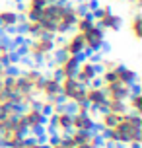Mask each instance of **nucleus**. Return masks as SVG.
Returning a JSON list of instances; mask_svg holds the SVG:
<instances>
[{
	"label": "nucleus",
	"mask_w": 142,
	"mask_h": 148,
	"mask_svg": "<svg viewBox=\"0 0 142 148\" xmlns=\"http://www.w3.org/2000/svg\"><path fill=\"white\" fill-rule=\"evenodd\" d=\"M49 134H66L72 131V113L60 103L57 105L55 109H51V115H49Z\"/></svg>",
	"instance_id": "nucleus-8"
},
{
	"label": "nucleus",
	"mask_w": 142,
	"mask_h": 148,
	"mask_svg": "<svg viewBox=\"0 0 142 148\" xmlns=\"http://www.w3.org/2000/svg\"><path fill=\"white\" fill-rule=\"evenodd\" d=\"M128 4H130V8L134 10V12H138L140 10V6H142V0H127Z\"/></svg>",
	"instance_id": "nucleus-26"
},
{
	"label": "nucleus",
	"mask_w": 142,
	"mask_h": 148,
	"mask_svg": "<svg viewBox=\"0 0 142 148\" xmlns=\"http://www.w3.org/2000/svg\"><path fill=\"white\" fill-rule=\"evenodd\" d=\"M74 78L82 86H90V84H94V82H97V78H99V66H97L96 60H80V64H78V68H76V74Z\"/></svg>",
	"instance_id": "nucleus-12"
},
{
	"label": "nucleus",
	"mask_w": 142,
	"mask_h": 148,
	"mask_svg": "<svg viewBox=\"0 0 142 148\" xmlns=\"http://www.w3.org/2000/svg\"><path fill=\"white\" fill-rule=\"evenodd\" d=\"M80 35L84 39L86 53H99L105 47V31L96 22L91 23L90 27H86L84 31H80Z\"/></svg>",
	"instance_id": "nucleus-10"
},
{
	"label": "nucleus",
	"mask_w": 142,
	"mask_h": 148,
	"mask_svg": "<svg viewBox=\"0 0 142 148\" xmlns=\"http://www.w3.org/2000/svg\"><path fill=\"white\" fill-rule=\"evenodd\" d=\"M72 131H84V133H94L96 131V119L91 117V111L72 113Z\"/></svg>",
	"instance_id": "nucleus-16"
},
{
	"label": "nucleus",
	"mask_w": 142,
	"mask_h": 148,
	"mask_svg": "<svg viewBox=\"0 0 142 148\" xmlns=\"http://www.w3.org/2000/svg\"><path fill=\"white\" fill-rule=\"evenodd\" d=\"M88 111H91V109L86 103H76L74 105V113H88Z\"/></svg>",
	"instance_id": "nucleus-25"
},
{
	"label": "nucleus",
	"mask_w": 142,
	"mask_h": 148,
	"mask_svg": "<svg viewBox=\"0 0 142 148\" xmlns=\"http://www.w3.org/2000/svg\"><path fill=\"white\" fill-rule=\"evenodd\" d=\"M127 113V111H125ZM123 113H113V111H101L99 113V117H97L96 121V131H99V134H103L105 131H109V129H113V127L119 123V119Z\"/></svg>",
	"instance_id": "nucleus-18"
},
{
	"label": "nucleus",
	"mask_w": 142,
	"mask_h": 148,
	"mask_svg": "<svg viewBox=\"0 0 142 148\" xmlns=\"http://www.w3.org/2000/svg\"><path fill=\"white\" fill-rule=\"evenodd\" d=\"M84 88L80 82L72 78H60V101H64L68 105L76 103H86L84 101Z\"/></svg>",
	"instance_id": "nucleus-9"
},
{
	"label": "nucleus",
	"mask_w": 142,
	"mask_h": 148,
	"mask_svg": "<svg viewBox=\"0 0 142 148\" xmlns=\"http://www.w3.org/2000/svg\"><path fill=\"white\" fill-rule=\"evenodd\" d=\"M0 41H2V33H0Z\"/></svg>",
	"instance_id": "nucleus-30"
},
{
	"label": "nucleus",
	"mask_w": 142,
	"mask_h": 148,
	"mask_svg": "<svg viewBox=\"0 0 142 148\" xmlns=\"http://www.w3.org/2000/svg\"><path fill=\"white\" fill-rule=\"evenodd\" d=\"M62 55H72V57H80L86 53V47H84V39L78 31H70L66 37V41H62L60 45H57Z\"/></svg>",
	"instance_id": "nucleus-13"
},
{
	"label": "nucleus",
	"mask_w": 142,
	"mask_h": 148,
	"mask_svg": "<svg viewBox=\"0 0 142 148\" xmlns=\"http://www.w3.org/2000/svg\"><path fill=\"white\" fill-rule=\"evenodd\" d=\"M37 97L41 99V107L43 109H55L57 105H60V78L57 74H45L43 82L37 90Z\"/></svg>",
	"instance_id": "nucleus-5"
},
{
	"label": "nucleus",
	"mask_w": 142,
	"mask_h": 148,
	"mask_svg": "<svg viewBox=\"0 0 142 148\" xmlns=\"http://www.w3.org/2000/svg\"><path fill=\"white\" fill-rule=\"evenodd\" d=\"M14 49L10 47V43H6L4 39L0 41V66H10L14 62Z\"/></svg>",
	"instance_id": "nucleus-22"
},
{
	"label": "nucleus",
	"mask_w": 142,
	"mask_h": 148,
	"mask_svg": "<svg viewBox=\"0 0 142 148\" xmlns=\"http://www.w3.org/2000/svg\"><path fill=\"white\" fill-rule=\"evenodd\" d=\"M80 12L82 10L70 2H55V4H47L43 8V12L37 16V22L43 29V35L62 37L74 31Z\"/></svg>",
	"instance_id": "nucleus-1"
},
{
	"label": "nucleus",
	"mask_w": 142,
	"mask_h": 148,
	"mask_svg": "<svg viewBox=\"0 0 142 148\" xmlns=\"http://www.w3.org/2000/svg\"><path fill=\"white\" fill-rule=\"evenodd\" d=\"M22 23V16L14 8H0V33L16 29Z\"/></svg>",
	"instance_id": "nucleus-15"
},
{
	"label": "nucleus",
	"mask_w": 142,
	"mask_h": 148,
	"mask_svg": "<svg viewBox=\"0 0 142 148\" xmlns=\"http://www.w3.org/2000/svg\"><path fill=\"white\" fill-rule=\"evenodd\" d=\"M91 18H94V22H96L103 31L117 33V31L123 27V18H121L119 14H115L109 4H101V6H97L96 10L91 12Z\"/></svg>",
	"instance_id": "nucleus-7"
},
{
	"label": "nucleus",
	"mask_w": 142,
	"mask_h": 148,
	"mask_svg": "<svg viewBox=\"0 0 142 148\" xmlns=\"http://www.w3.org/2000/svg\"><path fill=\"white\" fill-rule=\"evenodd\" d=\"M107 111H113V113H125L127 111V103L125 101H115V99H107V105H105ZM103 109V111H105Z\"/></svg>",
	"instance_id": "nucleus-23"
},
{
	"label": "nucleus",
	"mask_w": 142,
	"mask_h": 148,
	"mask_svg": "<svg viewBox=\"0 0 142 148\" xmlns=\"http://www.w3.org/2000/svg\"><path fill=\"white\" fill-rule=\"evenodd\" d=\"M23 148H49V144L47 142H43L41 138H37V136H25L23 138Z\"/></svg>",
	"instance_id": "nucleus-24"
},
{
	"label": "nucleus",
	"mask_w": 142,
	"mask_h": 148,
	"mask_svg": "<svg viewBox=\"0 0 142 148\" xmlns=\"http://www.w3.org/2000/svg\"><path fill=\"white\" fill-rule=\"evenodd\" d=\"M127 27H128L130 37H132L134 41H140V39H142V16L138 14V12H134V14L130 16Z\"/></svg>",
	"instance_id": "nucleus-21"
},
{
	"label": "nucleus",
	"mask_w": 142,
	"mask_h": 148,
	"mask_svg": "<svg viewBox=\"0 0 142 148\" xmlns=\"http://www.w3.org/2000/svg\"><path fill=\"white\" fill-rule=\"evenodd\" d=\"M57 51V37H49V35H37V37H29L25 45H23V53L25 57L35 62L51 59Z\"/></svg>",
	"instance_id": "nucleus-4"
},
{
	"label": "nucleus",
	"mask_w": 142,
	"mask_h": 148,
	"mask_svg": "<svg viewBox=\"0 0 142 148\" xmlns=\"http://www.w3.org/2000/svg\"><path fill=\"white\" fill-rule=\"evenodd\" d=\"M111 2H117V4H121V2H127V0H111Z\"/></svg>",
	"instance_id": "nucleus-29"
},
{
	"label": "nucleus",
	"mask_w": 142,
	"mask_h": 148,
	"mask_svg": "<svg viewBox=\"0 0 142 148\" xmlns=\"http://www.w3.org/2000/svg\"><path fill=\"white\" fill-rule=\"evenodd\" d=\"M84 101L90 107L91 111H103L107 105V96H105V90L99 84H90L84 88Z\"/></svg>",
	"instance_id": "nucleus-11"
},
{
	"label": "nucleus",
	"mask_w": 142,
	"mask_h": 148,
	"mask_svg": "<svg viewBox=\"0 0 142 148\" xmlns=\"http://www.w3.org/2000/svg\"><path fill=\"white\" fill-rule=\"evenodd\" d=\"M78 64H80V57H72V55H62L60 53L59 60L55 62V74L59 78H72L76 74Z\"/></svg>",
	"instance_id": "nucleus-14"
},
{
	"label": "nucleus",
	"mask_w": 142,
	"mask_h": 148,
	"mask_svg": "<svg viewBox=\"0 0 142 148\" xmlns=\"http://www.w3.org/2000/svg\"><path fill=\"white\" fill-rule=\"evenodd\" d=\"M97 80H99V86H113V84L132 86L138 82V72L123 62L103 59L101 60V72H99Z\"/></svg>",
	"instance_id": "nucleus-3"
},
{
	"label": "nucleus",
	"mask_w": 142,
	"mask_h": 148,
	"mask_svg": "<svg viewBox=\"0 0 142 148\" xmlns=\"http://www.w3.org/2000/svg\"><path fill=\"white\" fill-rule=\"evenodd\" d=\"M47 4H55V2H66V0H45Z\"/></svg>",
	"instance_id": "nucleus-28"
},
{
	"label": "nucleus",
	"mask_w": 142,
	"mask_h": 148,
	"mask_svg": "<svg viewBox=\"0 0 142 148\" xmlns=\"http://www.w3.org/2000/svg\"><path fill=\"white\" fill-rule=\"evenodd\" d=\"M127 148H142V142H130Z\"/></svg>",
	"instance_id": "nucleus-27"
},
{
	"label": "nucleus",
	"mask_w": 142,
	"mask_h": 148,
	"mask_svg": "<svg viewBox=\"0 0 142 148\" xmlns=\"http://www.w3.org/2000/svg\"><path fill=\"white\" fill-rule=\"evenodd\" d=\"M105 140H113L117 144H123L127 148L130 142H142V117L138 115H132V113H123L119 119V123L105 131L103 134Z\"/></svg>",
	"instance_id": "nucleus-2"
},
{
	"label": "nucleus",
	"mask_w": 142,
	"mask_h": 148,
	"mask_svg": "<svg viewBox=\"0 0 142 148\" xmlns=\"http://www.w3.org/2000/svg\"><path fill=\"white\" fill-rule=\"evenodd\" d=\"M23 123L27 127V131L33 133L35 136H47L45 133V125H47V111L41 107L39 103H31V105H25L23 111H20Z\"/></svg>",
	"instance_id": "nucleus-6"
},
{
	"label": "nucleus",
	"mask_w": 142,
	"mask_h": 148,
	"mask_svg": "<svg viewBox=\"0 0 142 148\" xmlns=\"http://www.w3.org/2000/svg\"><path fill=\"white\" fill-rule=\"evenodd\" d=\"M45 6H47L45 0H23L20 16H22V20H37V16L43 12Z\"/></svg>",
	"instance_id": "nucleus-17"
},
{
	"label": "nucleus",
	"mask_w": 142,
	"mask_h": 148,
	"mask_svg": "<svg viewBox=\"0 0 142 148\" xmlns=\"http://www.w3.org/2000/svg\"><path fill=\"white\" fill-rule=\"evenodd\" d=\"M138 84V82H136ZM105 90V96L107 99H115V101H125L128 96H130V92L134 88V84L132 86H119V84H113V86H101Z\"/></svg>",
	"instance_id": "nucleus-19"
},
{
	"label": "nucleus",
	"mask_w": 142,
	"mask_h": 148,
	"mask_svg": "<svg viewBox=\"0 0 142 148\" xmlns=\"http://www.w3.org/2000/svg\"><path fill=\"white\" fill-rule=\"evenodd\" d=\"M125 103H127L128 113L142 117V94H140V90H138V84H134V88L130 92V96L125 99Z\"/></svg>",
	"instance_id": "nucleus-20"
}]
</instances>
